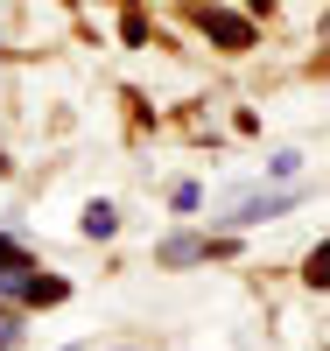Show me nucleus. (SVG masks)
Returning a JSON list of instances; mask_svg holds the SVG:
<instances>
[{
  "label": "nucleus",
  "mask_w": 330,
  "mask_h": 351,
  "mask_svg": "<svg viewBox=\"0 0 330 351\" xmlns=\"http://www.w3.org/2000/svg\"><path fill=\"white\" fill-rule=\"evenodd\" d=\"M309 288H330V239L309 253Z\"/></svg>",
  "instance_id": "obj_6"
},
{
  "label": "nucleus",
  "mask_w": 330,
  "mask_h": 351,
  "mask_svg": "<svg viewBox=\"0 0 330 351\" xmlns=\"http://www.w3.org/2000/svg\"><path fill=\"white\" fill-rule=\"evenodd\" d=\"M14 344H21V324H14L8 309H0V351H14Z\"/></svg>",
  "instance_id": "obj_7"
},
{
  "label": "nucleus",
  "mask_w": 330,
  "mask_h": 351,
  "mask_svg": "<svg viewBox=\"0 0 330 351\" xmlns=\"http://www.w3.org/2000/svg\"><path fill=\"white\" fill-rule=\"evenodd\" d=\"M197 253H204V239H169V246H162L169 267H183V260H197Z\"/></svg>",
  "instance_id": "obj_5"
},
{
  "label": "nucleus",
  "mask_w": 330,
  "mask_h": 351,
  "mask_svg": "<svg viewBox=\"0 0 330 351\" xmlns=\"http://www.w3.org/2000/svg\"><path fill=\"white\" fill-rule=\"evenodd\" d=\"M14 260H21V253H14V239H8V232H0V267H14Z\"/></svg>",
  "instance_id": "obj_8"
},
{
  "label": "nucleus",
  "mask_w": 330,
  "mask_h": 351,
  "mask_svg": "<svg viewBox=\"0 0 330 351\" xmlns=\"http://www.w3.org/2000/svg\"><path fill=\"white\" fill-rule=\"evenodd\" d=\"M197 28H204L211 43H225V49H246V43H253V28L239 21V14H225V8H197Z\"/></svg>",
  "instance_id": "obj_3"
},
{
  "label": "nucleus",
  "mask_w": 330,
  "mask_h": 351,
  "mask_svg": "<svg viewBox=\"0 0 330 351\" xmlns=\"http://www.w3.org/2000/svg\"><path fill=\"white\" fill-rule=\"evenodd\" d=\"M0 295H21V302H56V295H64V281H43V274H28L21 260H14V267H0Z\"/></svg>",
  "instance_id": "obj_1"
},
{
  "label": "nucleus",
  "mask_w": 330,
  "mask_h": 351,
  "mask_svg": "<svg viewBox=\"0 0 330 351\" xmlns=\"http://www.w3.org/2000/svg\"><path fill=\"white\" fill-rule=\"evenodd\" d=\"M119 218H113V204H84V232H92V239H106Z\"/></svg>",
  "instance_id": "obj_4"
},
{
  "label": "nucleus",
  "mask_w": 330,
  "mask_h": 351,
  "mask_svg": "<svg viewBox=\"0 0 330 351\" xmlns=\"http://www.w3.org/2000/svg\"><path fill=\"white\" fill-rule=\"evenodd\" d=\"M288 204H295V190H253V197H232V225H260V218L288 211Z\"/></svg>",
  "instance_id": "obj_2"
}]
</instances>
